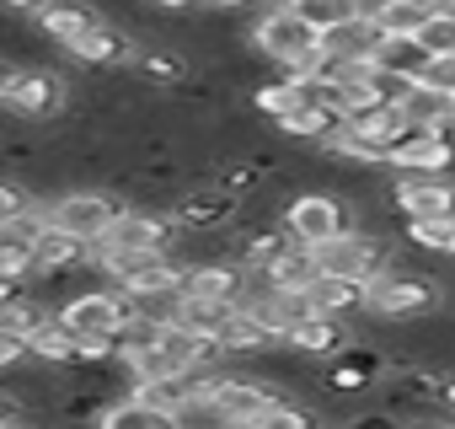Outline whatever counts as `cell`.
<instances>
[{"label": "cell", "mask_w": 455, "mask_h": 429, "mask_svg": "<svg viewBox=\"0 0 455 429\" xmlns=\"http://www.w3.org/2000/svg\"><path fill=\"white\" fill-rule=\"evenodd\" d=\"M316 312L327 317H359L364 312V285L359 279H338V274H316V285L306 290Z\"/></svg>", "instance_id": "2e32d148"}, {"label": "cell", "mask_w": 455, "mask_h": 429, "mask_svg": "<svg viewBox=\"0 0 455 429\" xmlns=\"http://www.w3.org/2000/svg\"><path fill=\"white\" fill-rule=\"evenodd\" d=\"M316 274H322V263H316V247H290V253H279L268 269H263V279L274 285V290H311L316 285Z\"/></svg>", "instance_id": "9a60e30c"}, {"label": "cell", "mask_w": 455, "mask_h": 429, "mask_svg": "<svg viewBox=\"0 0 455 429\" xmlns=\"http://www.w3.org/2000/svg\"><path fill=\"white\" fill-rule=\"evenodd\" d=\"M407 242L434 258H455V214H418L407 221Z\"/></svg>", "instance_id": "e0dca14e"}, {"label": "cell", "mask_w": 455, "mask_h": 429, "mask_svg": "<svg viewBox=\"0 0 455 429\" xmlns=\"http://www.w3.org/2000/svg\"><path fill=\"white\" fill-rule=\"evenodd\" d=\"M391 204L418 221V214H455V177L450 172H402L391 188Z\"/></svg>", "instance_id": "ba28073f"}, {"label": "cell", "mask_w": 455, "mask_h": 429, "mask_svg": "<svg viewBox=\"0 0 455 429\" xmlns=\"http://www.w3.org/2000/svg\"><path fill=\"white\" fill-rule=\"evenodd\" d=\"M140 70L156 81V86H182L193 76V65L177 54V49H140Z\"/></svg>", "instance_id": "ffe728a7"}, {"label": "cell", "mask_w": 455, "mask_h": 429, "mask_svg": "<svg viewBox=\"0 0 455 429\" xmlns=\"http://www.w3.org/2000/svg\"><path fill=\"white\" fill-rule=\"evenodd\" d=\"M348 344H354L348 317H327V312H311L284 333V349H295V354H343Z\"/></svg>", "instance_id": "9c48e42d"}, {"label": "cell", "mask_w": 455, "mask_h": 429, "mask_svg": "<svg viewBox=\"0 0 455 429\" xmlns=\"http://www.w3.org/2000/svg\"><path fill=\"white\" fill-rule=\"evenodd\" d=\"M70 54L76 60H86V65H118V60H134V44H129V33H118V28H108L102 17L70 44Z\"/></svg>", "instance_id": "7c38bea8"}, {"label": "cell", "mask_w": 455, "mask_h": 429, "mask_svg": "<svg viewBox=\"0 0 455 429\" xmlns=\"http://www.w3.org/2000/svg\"><path fill=\"white\" fill-rule=\"evenodd\" d=\"M418 44H423V54H450L455 49V17L434 6V17L418 28Z\"/></svg>", "instance_id": "603a6c76"}, {"label": "cell", "mask_w": 455, "mask_h": 429, "mask_svg": "<svg viewBox=\"0 0 455 429\" xmlns=\"http://www.w3.org/2000/svg\"><path fill=\"white\" fill-rule=\"evenodd\" d=\"M444 402H450V408H455V376H450V381H444Z\"/></svg>", "instance_id": "83f0119b"}, {"label": "cell", "mask_w": 455, "mask_h": 429, "mask_svg": "<svg viewBox=\"0 0 455 429\" xmlns=\"http://www.w3.org/2000/svg\"><path fill=\"white\" fill-rule=\"evenodd\" d=\"M284 6H290L306 28L332 33L338 22H348V17H359V12H364V0H284Z\"/></svg>", "instance_id": "ac0fdd59"}, {"label": "cell", "mask_w": 455, "mask_h": 429, "mask_svg": "<svg viewBox=\"0 0 455 429\" xmlns=\"http://www.w3.org/2000/svg\"><path fill=\"white\" fill-rule=\"evenodd\" d=\"M284 231L300 242V247H322L343 231H359V204L354 198H332V193H300L279 209Z\"/></svg>", "instance_id": "7a4b0ae2"}, {"label": "cell", "mask_w": 455, "mask_h": 429, "mask_svg": "<svg viewBox=\"0 0 455 429\" xmlns=\"http://www.w3.org/2000/svg\"><path fill=\"white\" fill-rule=\"evenodd\" d=\"M364 312H370V317H386V322L428 317V312H439V285H428V279H418V274L386 269V274H375V279L364 285Z\"/></svg>", "instance_id": "3957f363"}, {"label": "cell", "mask_w": 455, "mask_h": 429, "mask_svg": "<svg viewBox=\"0 0 455 429\" xmlns=\"http://www.w3.org/2000/svg\"><path fill=\"white\" fill-rule=\"evenodd\" d=\"M209 6H220V12H247V6H258V0H209Z\"/></svg>", "instance_id": "4316f807"}, {"label": "cell", "mask_w": 455, "mask_h": 429, "mask_svg": "<svg viewBox=\"0 0 455 429\" xmlns=\"http://www.w3.org/2000/svg\"><path fill=\"white\" fill-rule=\"evenodd\" d=\"M236 193H225V188H193V193H182L177 198V209H172V226L182 231V237H225L236 226Z\"/></svg>", "instance_id": "5b68a950"}, {"label": "cell", "mask_w": 455, "mask_h": 429, "mask_svg": "<svg viewBox=\"0 0 455 429\" xmlns=\"http://www.w3.org/2000/svg\"><path fill=\"white\" fill-rule=\"evenodd\" d=\"M396 108H402L407 129H455V97L439 92V86H428V81H412Z\"/></svg>", "instance_id": "30bf717a"}, {"label": "cell", "mask_w": 455, "mask_h": 429, "mask_svg": "<svg viewBox=\"0 0 455 429\" xmlns=\"http://www.w3.org/2000/svg\"><path fill=\"white\" fill-rule=\"evenodd\" d=\"M92 22H97V12L76 6V0H49V6H38V33H49L60 49H70Z\"/></svg>", "instance_id": "5bb4252c"}, {"label": "cell", "mask_w": 455, "mask_h": 429, "mask_svg": "<svg viewBox=\"0 0 455 429\" xmlns=\"http://www.w3.org/2000/svg\"><path fill=\"white\" fill-rule=\"evenodd\" d=\"M252 44L263 60H274L284 76H311L322 65V33L306 28L290 6H268L252 28Z\"/></svg>", "instance_id": "6da1fadb"}, {"label": "cell", "mask_w": 455, "mask_h": 429, "mask_svg": "<svg viewBox=\"0 0 455 429\" xmlns=\"http://www.w3.org/2000/svg\"><path fill=\"white\" fill-rule=\"evenodd\" d=\"M28 204H38L28 182H17V177H0V221H12V214H22Z\"/></svg>", "instance_id": "d4e9b609"}, {"label": "cell", "mask_w": 455, "mask_h": 429, "mask_svg": "<svg viewBox=\"0 0 455 429\" xmlns=\"http://www.w3.org/2000/svg\"><path fill=\"white\" fill-rule=\"evenodd\" d=\"M156 12H193V6H204V0H150Z\"/></svg>", "instance_id": "484cf974"}, {"label": "cell", "mask_w": 455, "mask_h": 429, "mask_svg": "<svg viewBox=\"0 0 455 429\" xmlns=\"http://www.w3.org/2000/svg\"><path fill=\"white\" fill-rule=\"evenodd\" d=\"M129 301H134V312H140L145 322H156V328L182 322V306H188L182 290H150V295H129Z\"/></svg>", "instance_id": "7402d4cb"}, {"label": "cell", "mask_w": 455, "mask_h": 429, "mask_svg": "<svg viewBox=\"0 0 455 429\" xmlns=\"http://www.w3.org/2000/svg\"><path fill=\"white\" fill-rule=\"evenodd\" d=\"M423 44L418 38H380L375 44V65H386V70H402V76H418L423 70Z\"/></svg>", "instance_id": "44dd1931"}, {"label": "cell", "mask_w": 455, "mask_h": 429, "mask_svg": "<svg viewBox=\"0 0 455 429\" xmlns=\"http://www.w3.org/2000/svg\"><path fill=\"white\" fill-rule=\"evenodd\" d=\"M28 360H44V365H70L76 360V333L60 322V312H44L28 333Z\"/></svg>", "instance_id": "4fadbf2b"}, {"label": "cell", "mask_w": 455, "mask_h": 429, "mask_svg": "<svg viewBox=\"0 0 455 429\" xmlns=\"http://www.w3.org/2000/svg\"><path fill=\"white\" fill-rule=\"evenodd\" d=\"M418 81H428V86H439V92L455 97V49L450 54H428L423 70H418Z\"/></svg>", "instance_id": "cb8c5ba5"}, {"label": "cell", "mask_w": 455, "mask_h": 429, "mask_svg": "<svg viewBox=\"0 0 455 429\" xmlns=\"http://www.w3.org/2000/svg\"><path fill=\"white\" fill-rule=\"evenodd\" d=\"M364 12L380 38H418V28L434 17V0H364Z\"/></svg>", "instance_id": "8fae6325"}, {"label": "cell", "mask_w": 455, "mask_h": 429, "mask_svg": "<svg viewBox=\"0 0 455 429\" xmlns=\"http://www.w3.org/2000/svg\"><path fill=\"white\" fill-rule=\"evenodd\" d=\"M172 231H177V226L166 221V214H156V209H145V204H124V209L113 214L102 247H113V253H166Z\"/></svg>", "instance_id": "8992f818"}, {"label": "cell", "mask_w": 455, "mask_h": 429, "mask_svg": "<svg viewBox=\"0 0 455 429\" xmlns=\"http://www.w3.org/2000/svg\"><path fill=\"white\" fill-rule=\"evenodd\" d=\"M391 172H455V129H407L386 150Z\"/></svg>", "instance_id": "52a82bcc"}, {"label": "cell", "mask_w": 455, "mask_h": 429, "mask_svg": "<svg viewBox=\"0 0 455 429\" xmlns=\"http://www.w3.org/2000/svg\"><path fill=\"white\" fill-rule=\"evenodd\" d=\"M236 312V301H214V295H188V306H182V322L193 328V333H204V338H214L220 328H225V317Z\"/></svg>", "instance_id": "d6986e66"}, {"label": "cell", "mask_w": 455, "mask_h": 429, "mask_svg": "<svg viewBox=\"0 0 455 429\" xmlns=\"http://www.w3.org/2000/svg\"><path fill=\"white\" fill-rule=\"evenodd\" d=\"M118 209H124V204H118L113 193H86V188H76V193H60V198L44 204V221H49L54 231L81 237V242H102Z\"/></svg>", "instance_id": "277c9868"}]
</instances>
